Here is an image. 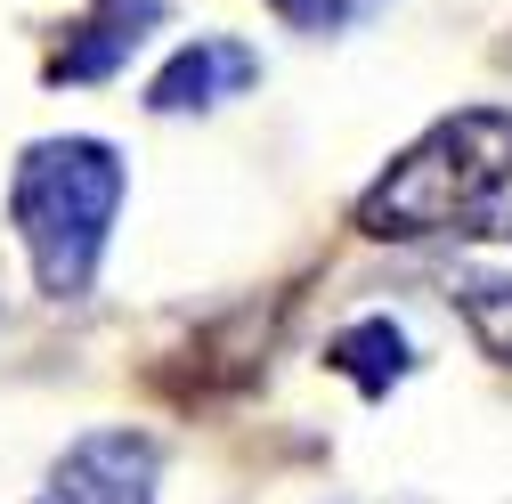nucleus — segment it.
Masks as SVG:
<instances>
[{"label":"nucleus","instance_id":"7ed1b4c3","mask_svg":"<svg viewBox=\"0 0 512 504\" xmlns=\"http://www.w3.org/2000/svg\"><path fill=\"white\" fill-rule=\"evenodd\" d=\"M163 448L147 431H90L57 464V504H155Z\"/></svg>","mask_w":512,"mask_h":504},{"label":"nucleus","instance_id":"f03ea898","mask_svg":"<svg viewBox=\"0 0 512 504\" xmlns=\"http://www.w3.org/2000/svg\"><path fill=\"white\" fill-rule=\"evenodd\" d=\"M114 212H122V155L106 139L25 147L17 179H9V220L33 252L41 293H57V301L90 293V277L106 261V236H114Z\"/></svg>","mask_w":512,"mask_h":504},{"label":"nucleus","instance_id":"0eeeda50","mask_svg":"<svg viewBox=\"0 0 512 504\" xmlns=\"http://www.w3.org/2000/svg\"><path fill=\"white\" fill-rule=\"evenodd\" d=\"M464 318H472V334H480L496 358H512V285H504V277H472V285H464Z\"/></svg>","mask_w":512,"mask_h":504},{"label":"nucleus","instance_id":"423d86ee","mask_svg":"<svg viewBox=\"0 0 512 504\" xmlns=\"http://www.w3.org/2000/svg\"><path fill=\"white\" fill-rule=\"evenodd\" d=\"M350 383L366 391V399H382L407 374V334L391 326V318H366V326H350V334H334V350H326Z\"/></svg>","mask_w":512,"mask_h":504},{"label":"nucleus","instance_id":"6e6552de","mask_svg":"<svg viewBox=\"0 0 512 504\" xmlns=\"http://www.w3.org/2000/svg\"><path fill=\"white\" fill-rule=\"evenodd\" d=\"M374 9H382V0H277V17L301 25V33H342V25L374 17Z\"/></svg>","mask_w":512,"mask_h":504},{"label":"nucleus","instance_id":"39448f33","mask_svg":"<svg viewBox=\"0 0 512 504\" xmlns=\"http://www.w3.org/2000/svg\"><path fill=\"white\" fill-rule=\"evenodd\" d=\"M147 25H163V0H98V9L82 17V33H66V49H57V82H106L122 57H131L147 41Z\"/></svg>","mask_w":512,"mask_h":504},{"label":"nucleus","instance_id":"20e7f679","mask_svg":"<svg viewBox=\"0 0 512 504\" xmlns=\"http://www.w3.org/2000/svg\"><path fill=\"white\" fill-rule=\"evenodd\" d=\"M252 82H261V57H252L244 41L204 33V41H187L171 66L147 82V106H155V114H196V106H220V98H236V90H252Z\"/></svg>","mask_w":512,"mask_h":504},{"label":"nucleus","instance_id":"f257e3e1","mask_svg":"<svg viewBox=\"0 0 512 504\" xmlns=\"http://www.w3.org/2000/svg\"><path fill=\"white\" fill-rule=\"evenodd\" d=\"M366 236H512V114L464 106L374 179L358 204Z\"/></svg>","mask_w":512,"mask_h":504}]
</instances>
